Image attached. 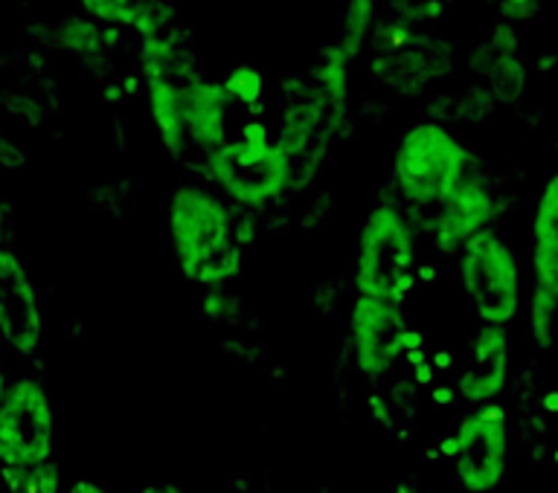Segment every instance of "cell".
Here are the masks:
<instances>
[{"label": "cell", "mask_w": 558, "mask_h": 493, "mask_svg": "<svg viewBox=\"0 0 558 493\" xmlns=\"http://www.w3.org/2000/svg\"><path fill=\"white\" fill-rule=\"evenodd\" d=\"M78 7L85 9L87 17H94L96 24L125 26L143 38L166 33L172 24L169 7L160 0H78Z\"/></svg>", "instance_id": "obj_15"}, {"label": "cell", "mask_w": 558, "mask_h": 493, "mask_svg": "<svg viewBox=\"0 0 558 493\" xmlns=\"http://www.w3.org/2000/svg\"><path fill=\"white\" fill-rule=\"evenodd\" d=\"M207 172L216 186L242 207H265L286 195L294 177V160L277 146L265 122H244L239 139L207 155Z\"/></svg>", "instance_id": "obj_2"}, {"label": "cell", "mask_w": 558, "mask_h": 493, "mask_svg": "<svg viewBox=\"0 0 558 493\" xmlns=\"http://www.w3.org/2000/svg\"><path fill=\"white\" fill-rule=\"evenodd\" d=\"M541 0H500V12H504L506 24H518V21H530L538 12Z\"/></svg>", "instance_id": "obj_24"}, {"label": "cell", "mask_w": 558, "mask_h": 493, "mask_svg": "<svg viewBox=\"0 0 558 493\" xmlns=\"http://www.w3.org/2000/svg\"><path fill=\"white\" fill-rule=\"evenodd\" d=\"M44 340V311L24 261L0 247V346L35 355Z\"/></svg>", "instance_id": "obj_9"}, {"label": "cell", "mask_w": 558, "mask_h": 493, "mask_svg": "<svg viewBox=\"0 0 558 493\" xmlns=\"http://www.w3.org/2000/svg\"><path fill=\"white\" fill-rule=\"evenodd\" d=\"M221 87L230 96V102L239 104H256L265 94V76L253 64H235L225 78H221Z\"/></svg>", "instance_id": "obj_22"}, {"label": "cell", "mask_w": 558, "mask_h": 493, "mask_svg": "<svg viewBox=\"0 0 558 493\" xmlns=\"http://www.w3.org/2000/svg\"><path fill=\"white\" fill-rule=\"evenodd\" d=\"M329 108L331 104L323 99V94L314 85L286 87V104H282V113H279L277 146L291 160L296 155H303Z\"/></svg>", "instance_id": "obj_13"}, {"label": "cell", "mask_w": 558, "mask_h": 493, "mask_svg": "<svg viewBox=\"0 0 558 493\" xmlns=\"http://www.w3.org/2000/svg\"><path fill=\"white\" fill-rule=\"evenodd\" d=\"M26 155L15 143H9L7 137H0V169H9V165H24Z\"/></svg>", "instance_id": "obj_25"}, {"label": "cell", "mask_w": 558, "mask_h": 493, "mask_svg": "<svg viewBox=\"0 0 558 493\" xmlns=\"http://www.w3.org/2000/svg\"><path fill=\"white\" fill-rule=\"evenodd\" d=\"M357 296L401 305L416 287V235L396 207H375L357 233Z\"/></svg>", "instance_id": "obj_3"}, {"label": "cell", "mask_w": 558, "mask_h": 493, "mask_svg": "<svg viewBox=\"0 0 558 493\" xmlns=\"http://www.w3.org/2000/svg\"><path fill=\"white\" fill-rule=\"evenodd\" d=\"M445 456H451L457 479L465 491L492 493L500 488L509 470V424L506 409L497 404L477 407L462 418L457 433L445 442Z\"/></svg>", "instance_id": "obj_7"}, {"label": "cell", "mask_w": 558, "mask_h": 493, "mask_svg": "<svg viewBox=\"0 0 558 493\" xmlns=\"http://www.w3.org/2000/svg\"><path fill=\"white\" fill-rule=\"evenodd\" d=\"M495 215V200L492 192L474 177L457 186L448 198L439 204V215H436V247L445 252L462 250L465 244L477 233H483Z\"/></svg>", "instance_id": "obj_11"}, {"label": "cell", "mask_w": 558, "mask_h": 493, "mask_svg": "<svg viewBox=\"0 0 558 493\" xmlns=\"http://www.w3.org/2000/svg\"><path fill=\"white\" fill-rule=\"evenodd\" d=\"M399 493H410V488H399Z\"/></svg>", "instance_id": "obj_31"}, {"label": "cell", "mask_w": 558, "mask_h": 493, "mask_svg": "<svg viewBox=\"0 0 558 493\" xmlns=\"http://www.w3.org/2000/svg\"><path fill=\"white\" fill-rule=\"evenodd\" d=\"M556 325H558V299L547 291L535 287L530 296V334L532 343L541 352H556Z\"/></svg>", "instance_id": "obj_19"}, {"label": "cell", "mask_w": 558, "mask_h": 493, "mask_svg": "<svg viewBox=\"0 0 558 493\" xmlns=\"http://www.w3.org/2000/svg\"><path fill=\"white\" fill-rule=\"evenodd\" d=\"M460 287L483 325H509L521 305V276L512 247L483 230L460 250Z\"/></svg>", "instance_id": "obj_5"}, {"label": "cell", "mask_w": 558, "mask_h": 493, "mask_svg": "<svg viewBox=\"0 0 558 493\" xmlns=\"http://www.w3.org/2000/svg\"><path fill=\"white\" fill-rule=\"evenodd\" d=\"M375 33V0H349L347 15H343V33H340V47L357 59L366 44L373 41Z\"/></svg>", "instance_id": "obj_18"}, {"label": "cell", "mask_w": 558, "mask_h": 493, "mask_svg": "<svg viewBox=\"0 0 558 493\" xmlns=\"http://www.w3.org/2000/svg\"><path fill=\"white\" fill-rule=\"evenodd\" d=\"M50 41L61 50L76 52V56H99L105 47H111V33L102 24H96L94 17L68 15L56 26L47 29Z\"/></svg>", "instance_id": "obj_16"}, {"label": "cell", "mask_w": 558, "mask_h": 493, "mask_svg": "<svg viewBox=\"0 0 558 493\" xmlns=\"http://www.w3.org/2000/svg\"><path fill=\"white\" fill-rule=\"evenodd\" d=\"M140 493H186L181 485H172V482H155V485H146Z\"/></svg>", "instance_id": "obj_27"}, {"label": "cell", "mask_w": 558, "mask_h": 493, "mask_svg": "<svg viewBox=\"0 0 558 493\" xmlns=\"http://www.w3.org/2000/svg\"><path fill=\"white\" fill-rule=\"evenodd\" d=\"M56 416L47 386L33 378L9 383L0 400V465L33 468L52 456Z\"/></svg>", "instance_id": "obj_6"}, {"label": "cell", "mask_w": 558, "mask_h": 493, "mask_svg": "<svg viewBox=\"0 0 558 493\" xmlns=\"http://www.w3.org/2000/svg\"><path fill=\"white\" fill-rule=\"evenodd\" d=\"M7 390H9V383H7V378H3V372H0V400H3Z\"/></svg>", "instance_id": "obj_29"}, {"label": "cell", "mask_w": 558, "mask_h": 493, "mask_svg": "<svg viewBox=\"0 0 558 493\" xmlns=\"http://www.w3.org/2000/svg\"><path fill=\"white\" fill-rule=\"evenodd\" d=\"M532 273H535V287L558 299V244L532 242Z\"/></svg>", "instance_id": "obj_23"}, {"label": "cell", "mask_w": 558, "mask_h": 493, "mask_svg": "<svg viewBox=\"0 0 558 493\" xmlns=\"http://www.w3.org/2000/svg\"><path fill=\"white\" fill-rule=\"evenodd\" d=\"M68 493H105L102 485H96L94 479H76L73 485H70Z\"/></svg>", "instance_id": "obj_26"}, {"label": "cell", "mask_w": 558, "mask_h": 493, "mask_svg": "<svg viewBox=\"0 0 558 493\" xmlns=\"http://www.w3.org/2000/svg\"><path fill=\"white\" fill-rule=\"evenodd\" d=\"M169 242L183 276L204 287H218L239 276L242 247L233 242V224L225 204L198 186H181L169 200Z\"/></svg>", "instance_id": "obj_1"}, {"label": "cell", "mask_w": 558, "mask_h": 493, "mask_svg": "<svg viewBox=\"0 0 558 493\" xmlns=\"http://www.w3.org/2000/svg\"><path fill=\"white\" fill-rule=\"evenodd\" d=\"M544 407H547L549 412H558V392H549L547 398H544Z\"/></svg>", "instance_id": "obj_28"}, {"label": "cell", "mask_w": 558, "mask_h": 493, "mask_svg": "<svg viewBox=\"0 0 558 493\" xmlns=\"http://www.w3.org/2000/svg\"><path fill=\"white\" fill-rule=\"evenodd\" d=\"M0 242H3V204H0Z\"/></svg>", "instance_id": "obj_30"}, {"label": "cell", "mask_w": 558, "mask_h": 493, "mask_svg": "<svg viewBox=\"0 0 558 493\" xmlns=\"http://www.w3.org/2000/svg\"><path fill=\"white\" fill-rule=\"evenodd\" d=\"M146 82L148 116L155 122L157 137L166 155L181 157L190 146L186 139V125H183V82L172 76H143Z\"/></svg>", "instance_id": "obj_14"}, {"label": "cell", "mask_w": 558, "mask_h": 493, "mask_svg": "<svg viewBox=\"0 0 558 493\" xmlns=\"http://www.w3.org/2000/svg\"><path fill=\"white\" fill-rule=\"evenodd\" d=\"M349 340L357 372L364 378H381L401 355L416 357L422 334L408 329L401 305L357 296L349 311Z\"/></svg>", "instance_id": "obj_8"}, {"label": "cell", "mask_w": 558, "mask_h": 493, "mask_svg": "<svg viewBox=\"0 0 558 493\" xmlns=\"http://www.w3.org/2000/svg\"><path fill=\"white\" fill-rule=\"evenodd\" d=\"M532 242L558 244V172L544 183L532 212Z\"/></svg>", "instance_id": "obj_21"}, {"label": "cell", "mask_w": 558, "mask_h": 493, "mask_svg": "<svg viewBox=\"0 0 558 493\" xmlns=\"http://www.w3.org/2000/svg\"><path fill=\"white\" fill-rule=\"evenodd\" d=\"M509 331L504 325H483L469 346V363L457 378V395L474 407L495 404L509 381Z\"/></svg>", "instance_id": "obj_10"}, {"label": "cell", "mask_w": 558, "mask_h": 493, "mask_svg": "<svg viewBox=\"0 0 558 493\" xmlns=\"http://www.w3.org/2000/svg\"><path fill=\"white\" fill-rule=\"evenodd\" d=\"M471 155L439 122H416L392 155V181L410 204L439 207L465 177Z\"/></svg>", "instance_id": "obj_4"}, {"label": "cell", "mask_w": 558, "mask_h": 493, "mask_svg": "<svg viewBox=\"0 0 558 493\" xmlns=\"http://www.w3.org/2000/svg\"><path fill=\"white\" fill-rule=\"evenodd\" d=\"M183 125H186V139L192 146L204 151H216L227 143V111H230V96L221 87V82L192 76L183 82Z\"/></svg>", "instance_id": "obj_12"}, {"label": "cell", "mask_w": 558, "mask_h": 493, "mask_svg": "<svg viewBox=\"0 0 558 493\" xmlns=\"http://www.w3.org/2000/svg\"><path fill=\"white\" fill-rule=\"evenodd\" d=\"M349 56L340 44H331L326 50L320 52V59L314 64V73H312V85L317 87L323 94V99L340 111L343 102H347V94H349Z\"/></svg>", "instance_id": "obj_17"}, {"label": "cell", "mask_w": 558, "mask_h": 493, "mask_svg": "<svg viewBox=\"0 0 558 493\" xmlns=\"http://www.w3.org/2000/svg\"><path fill=\"white\" fill-rule=\"evenodd\" d=\"M3 482L9 493H61V470L52 459L33 468H3Z\"/></svg>", "instance_id": "obj_20"}]
</instances>
